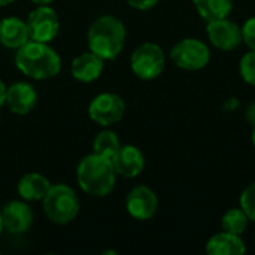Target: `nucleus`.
Wrapping results in <instances>:
<instances>
[{
	"mask_svg": "<svg viewBox=\"0 0 255 255\" xmlns=\"http://www.w3.org/2000/svg\"><path fill=\"white\" fill-rule=\"evenodd\" d=\"M15 64L25 76L42 81L54 78L60 72L61 58L48 43L28 40L16 49Z\"/></svg>",
	"mask_w": 255,
	"mask_h": 255,
	"instance_id": "nucleus-1",
	"label": "nucleus"
},
{
	"mask_svg": "<svg viewBox=\"0 0 255 255\" xmlns=\"http://www.w3.org/2000/svg\"><path fill=\"white\" fill-rule=\"evenodd\" d=\"M117 172L112 160L100 155L90 154L84 157L76 169V179L82 191L94 197H105L111 194L115 187Z\"/></svg>",
	"mask_w": 255,
	"mask_h": 255,
	"instance_id": "nucleus-2",
	"label": "nucleus"
},
{
	"mask_svg": "<svg viewBox=\"0 0 255 255\" xmlns=\"http://www.w3.org/2000/svg\"><path fill=\"white\" fill-rule=\"evenodd\" d=\"M126 43V27L114 15L97 18L88 28V48L103 60H115Z\"/></svg>",
	"mask_w": 255,
	"mask_h": 255,
	"instance_id": "nucleus-3",
	"label": "nucleus"
},
{
	"mask_svg": "<svg viewBox=\"0 0 255 255\" xmlns=\"http://www.w3.org/2000/svg\"><path fill=\"white\" fill-rule=\"evenodd\" d=\"M42 202L43 212L48 220L60 226L72 223L79 212V200L76 193L64 184L51 185Z\"/></svg>",
	"mask_w": 255,
	"mask_h": 255,
	"instance_id": "nucleus-4",
	"label": "nucleus"
},
{
	"mask_svg": "<svg viewBox=\"0 0 255 255\" xmlns=\"http://www.w3.org/2000/svg\"><path fill=\"white\" fill-rule=\"evenodd\" d=\"M130 66L137 78L143 81H152L163 73L166 66V57L160 45L145 42L133 51Z\"/></svg>",
	"mask_w": 255,
	"mask_h": 255,
	"instance_id": "nucleus-5",
	"label": "nucleus"
},
{
	"mask_svg": "<svg viewBox=\"0 0 255 255\" xmlns=\"http://www.w3.org/2000/svg\"><path fill=\"white\" fill-rule=\"evenodd\" d=\"M170 58L179 69L193 72L206 67L211 60V51L205 42L187 37L173 45L170 49Z\"/></svg>",
	"mask_w": 255,
	"mask_h": 255,
	"instance_id": "nucleus-6",
	"label": "nucleus"
},
{
	"mask_svg": "<svg viewBox=\"0 0 255 255\" xmlns=\"http://www.w3.org/2000/svg\"><path fill=\"white\" fill-rule=\"evenodd\" d=\"M27 30L30 40L49 43L60 31V19L57 12L48 4H40L33 9L27 18Z\"/></svg>",
	"mask_w": 255,
	"mask_h": 255,
	"instance_id": "nucleus-7",
	"label": "nucleus"
},
{
	"mask_svg": "<svg viewBox=\"0 0 255 255\" xmlns=\"http://www.w3.org/2000/svg\"><path fill=\"white\" fill-rule=\"evenodd\" d=\"M124 112H126L124 100L114 93H102L96 96L88 106L90 118L96 124L103 127L120 123L124 117Z\"/></svg>",
	"mask_w": 255,
	"mask_h": 255,
	"instance_id": "nucleus-8",
	"label": "nucleus"
},
{
	"mask_svg": "<svg viewBox=\"0 0 255 255\" xmlns=\"http://www.w3.org/2000/svg\"><path fill=\"white\" fill-rule=\"evenodd\" d=\"M206 33L211 43L221 51L236 49L242 43L241 27L229 18L209 21L206 25Z\"/></svg>",
	"mask_w": 255,
	"mask_h": 255,
	"instance_id": "nucleus-9",
	"label": "nucleus"
},
{
	"mask_svg": "<svg viewBox=\"0 0 255 255\" xmlns=\"http://www.w3.org/2000/svg\"><path fill=\"white\" fill-rule=\"evenodd\" d=\"M126 208L133 218L139 221H146L155 215L158 208V199L149 187L137 185L127 194Z\"/></svg>",
	"mask_w": 255,
	"mask_h": 255,
	"instance_id": "nucleus-10",
	"label": "nucleus"
},
{
	"mask_svg": "<svg viewBox=\"0 0 255 255\" xmlns=\"http://www.w3.org/2000/svg\"><path fill=\"white\" fill-rule=\"evenodd\" d=\"M3 229L10 235H22L30 230L33 224V212L24 202H9L1 209Z\"/></svg>",
	"mask_w": 255,
	"mask_h": 255,
	"instance_id": "nucleus-11",
	"label": "nucleus"
},
{
	"mask_svg": "<svg viewBox=\"0 0 255 255\" xmlns=\"http://www.w3.org/2000/svg\"><path fill=\"white\" fill-rule=\"evenodd\" d=\"M114 169L117 175L124 178H136L142 173L145 167V157L139 148L133 145H121L115 157L112 158Z\"/></svg>",
	"mask_w": 255,
	"mask_h": 255,
	"instance_id": "nucleus-12",
	"label": "nucleus"
},
{
	"mask_svg": "<svg viewBox=\"0 0 255 255\" xmlns=\"http://www.w3.org/2000/svg\"><path fill=\"white\" fill-rule=\"evenodd\" d=\"M37 102V93L27 82H16L6 90V105L15 115H27Z\"/></svg>",
	"mask_w": 255,
	"mask_h": 255,
	"instance_id": "nucleus-13",
	"label": "nucleus"
},
{
	"mask_svg": "<svg viewBox=\"0 0 255 255\" xmlns=\"http://www.w3.org/2000/svg\"><path fill=\"white\" fill-rule=\"evenodd\" d=\"M103 58L94 52H82L72 61V75L76 81L88 84L100 78L103 72Z\"/></svg>",
	"mask_w": 255,
	"mask_h": 255,
	"instance_id": "nucleus-14",
	"label": "nucleus"
},
{
	"mask_svg": "<svg viewBox=\"0 0 255 255\" xmlns=\"http://www.w3.org/2000/svg\"><path fill=\"white\" fill-rule=\"evenodd\" d=\"M28 30L27 24L16 18L7 16L0 21V43L10 49H18L25 42H28Z\"/></svg>",
	"mask_w": 255,
	"mask_h": 255,
	"instance_id": "nucleus-15",
	"label": "nucleus"
},
{
	"mask_svg": "<svg viewBox=\"0 0 255 255\" xmlns=\"http://www.w3.org/2000/svg\"><path fill=\"white\" fill-rule=\"evenodd\" d=\"M245 253L247 247L242 238L229 232L214 235L206 244V254L209 255H242Z\"/></svg>",
	"mask_w": 255,
	"mask_h": 255,
	"instance_id": "nucleus-16",
	"label": "nucleus"
},
{
	"mask_svg": "<svg viewBox=\"0 0 255 255\" xmlns=\"http://www.w3.org/2000/svg\"><path fill=\"white\" fill-rule=\"evenodd\" d=\"M49 188H51V182L43 175L36 172L24 175L16 187L18 194L24 200H30V202L42 200L49 191Z\"/></svg>",
	"mask_w": 255,
	"mask_h": 255,
	"instance_id": "nucleus-17",
	"label": "nucleus"
},
{
	"mask_svg": "<svg viewBox=\"0 0 255 255\" xmlns=\"http://www.w3.org/2000/svg\"><path fill=\"white\" fill-rule=\"evenodd\" d=\"M196 10L205 21L227 18L233 10V0H193Z\"/></svg>",
	"mask_w": 255,
	"mask_h": 255,
	"instance_id": "nucleus-18",
	"label": "nucleus"
},
{
	"mask_svg": "<svg viewBox=\"0 0 255 255\" xmlns=\"http://www.w3.org/2000/svg\"><path fill=\"white\" fill-rule=\"evenodd\" d=\"M120 146H121V143H120L118 136L111 130H103L96 136V139L93 142V152L105 155L112 160L115 157V154L118 152Z\"/></svg>",
	"mask_w": 255,
	"mask_h": 255,
	"instance_id": "nucleus-19",
	"label": "nucleus"
},
{
	"mask_svg": "<svg viewBox=\"0 0 255 255\" xmlns=\"http://www.w3.org/2000/svg\"><path fill=\"white\" fill-rule=\"evenodd\" d=\"M248 217L247 214L242 211V208H233L229 209L223 218H221V227L224 232L233 233V235H239L242 236L248 227Z\"/></svg>",
	"mask_w": 255,
	"mask_h": 255,
	"instance_id": "nucleus-20",
	"label": "nucleus"
},
{
	"mask_svg": "<svg viewBox=\"0 0 255 255\" xmlns=\"http://www.w3.org/2000/svg\"><path fill=\"white\" fill-rule=\"evenodd\" d=\"M239 70L244 81L255 87V49H251L241 58Z\"/></svg>",
	"mask_w": 255,
	"mask_h": 255,
	"instance_id": "nucleus-21",
	"label": "nucleus"
},
{
	"mask_svg": "<svg viewBox=\"0 0 255 255\" xmlns=\"http://www.w3.org/2000/svg\"><path fill=\"white\" fill-rule=\"evenodd\" d=\"M241 208L250 221L255 223V182L250 184L241 194Z\"/></svg>",
	"mask_w": 255,
	"mask_h": 255,
	"instance_id": "nucleus-22",
	"label": "nucleus"
},
{
	"mask_svg": "<svg viewBox=\"0 0 255 255\" xmlns=\"http://www.w3.org/2000/svg\"><path fill=\"white\" fill-rule=\"evenodd\" d=\"M241 30H242V42L250 49H255V16L248 18L245 24L241 27Z\"/></svg>",
	"mask_w": 255,
	"mask_h": 255,
	"instance_id": "nucleus-23",
	"label": "nucleus"
},
{
	"mask_svg": "<svg viewBox=\"0 0 255 255\" xmlns=\"http://www.w3.org/2000/svg\"><path fill=\"white\" fill-rule=\"evenodd\" d=\"M131 7L134 9H139V10H148L151 7H154L158 0H126Z\"/></svg>",
	"mask_w": 255,
	"mask_h": 255,
	"instance_id": "nucleus-24",
	"label": "nucleus"
},
{
	"mask_svg": "<svg viewBox=\"0 0 255 255\" xmlns=\"http://www.w3.org/2000/svg\"><path fill=\"white\" fill-rule=\"evenodd\" d=\"M245 118H247V121L255 127V102H251L248 106H247V109H245Z\"/></svg>",
	"mask_w": 255,
	"mask_h": 255,
	"instance_id": "nucleus-25",
	"label": "nucleus"
},
{
	"mask_svg": "<svg viewBox=\"0 0 255 255\" xmlns=\"http://www.w3.org/2000/svg\"><path fill=\"white\" fill-rule=\"evenodd\" d=\"M223 108H224V111H227V112H232V111H235V109H238L239 108V100L238 99H229V100H226V103L223 105Z\"/></svg>",
	"mask_w": 255,
	"mask_h": 255,
	"instance_id": "nucleus-26",
	"label": "nucleus"
},
{
	"mask_svg": "<svg viewBox=\"0 0 255 255\" xmlns=\"http://www.w3.org/2000/svg\"><path fill=\"white\" fill-rule=\"evenodd\" d=\"M6 87H4V84L0 81V108L6 103Z\"/></svg>",
	"mask_w": 255,
	"mask_h": 255,
	"instance_id": "nucleus-27",
	"label": "nucleus"
},
{
	"mask_svg": "<svg viewBox=\"0 0 255 255\" xmlns=\"http://www.w3.org/2000/svg\"><path fill=\"white\" fill-rule=\"evenodd\" d=\"M33 3H36V4H49V3H52L54 0H31Z\"/></svg>",
	"mask_w": 255,
	"mask_h": 255,
	"instance_id": "nucleus-28",
	"label": "nucleus"
},
{
	"mask_svg": "<svg viewBox=\"0 0 255 255\" xmlns=\"http://www.w3.org/2000/svg\"><path fill=\"white\" fill-rule=\"evenodd\" d=\"M12 1H15V0H0V6H7V4H10Z\"/></svg>",
	"mask_w": 255,
	"mask_h": 255,
	"instance_id": "nucleus-29",
	"label": "nucleus"
},
{
	"mask_svg": "<svg viewBox=\"0 0 255 255\" xmlns=\"http://www.w3.org/2000/svg\"><path fill=\"white\" fill-rule=\"evenodd\" d=\"M3 230V220H1V212H0V233Z\"/></svg>",
	"mask_w": 255,
	"mask_h": 255,
	"instance_id": "nucleus-30",
	"label": "nucleus"
},
{
	"mask_svg": "<svg viewBox=\"0 0 255 255\" xmlns=\"http://www.w3.org/2000/svg\"><path fill=\"white\" fill-rule=\"evenodd\" d=\"M253 145H254V148H255V127H254V131H253Z\"/></svg>",
	"mask_w": 255,
	"mask_h": 255,
	"instance_id": "nucleus-31",
	"label": "nucleus"
}]
</instances>
